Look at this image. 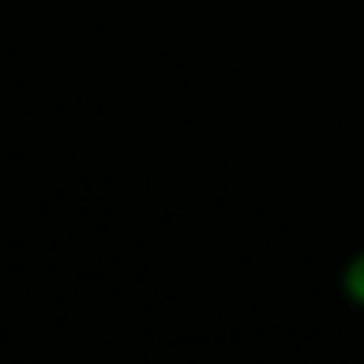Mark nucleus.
I'll use <instances>...</instances> for the list:
<instances>
[{
  "mask_svg": "<svg viewBox=\"0 0 364 364\" xmlns=\"http://www.w3.org/2000/svg\"><path fill=\"white\" fill-rule=\"evenodd\" d=\"M343 296H347L355 309H364V249L343 266Z\"/></svg>",
  "mask_w": 364,
  "mask_h": 364,
  "instance_id": "1",
  "label": "nucleus"
}]
</instances>
